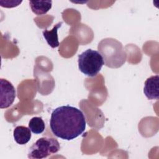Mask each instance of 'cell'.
<instances>
[{"label": "cell", "instance_id": "cell-1", "mask_svg": "<svg viewBox=\"0 0 159 159\" xmlns=\"http://www.w3.org/2000/svg\"><path fill=\"white\" fill-rule=\"evenodd\" d=\"M86 118L79 109L66 105L57 107L51 114L50 127L52 133L63 140H71L86 129Z\"/></svg>", "mask_w": 159, "mask_h": 159}, {"label": "cell", "instance_id": "cell-2", "mask_svg": "<svg viewBox=\"0 0 159 159\" xmlns=\"http://www.w3.org/2000/svg\"><path fill=\"white\" fill-rule=\"evenodd\" d=\"M98 48L107 66L118 68L125 61L126 54L122 45L116 39L107 38L102 40Z\"/></svg>", "mask_w": 159, "mask_h": 159}, {"label": "cell", "instance_id": "cell-3", "mask_svg": "<svg viewBox=\"0 0 159 159\" xmlns=\"http://www.w3.org/2000/svg\"><path fill=\"white\" fill-rule=\"evenodd\" d=\"M78 63L80 71L89 77L96 76L105 64L102 55L92 49H87L80 54Z\"/></svg>", "mask_w": 159, "mask_h": 159}, {"label": "cell", "instance_id": "cell-4", "mask_svg": "<svg viewBox=\"0 0 159 159\" xmlns=\"http://www.w3.org/2000/svg\"><path fill=\"white\" fill-rule=\"evenodd\" d=\"M60 149L58 140L52 137H43L39 139L29 148L28 158L42 159L57 153Z\"/></svg>", "mask_w": 159, "mask_h": 159}, {"label": "cell", "instance_id": "cell-5", "mask_svg": "<svg viewBox=\"0 0 159 159\" xmlns=\"http://www.w3.org/2000/svg\"><path fill=\"white\" fill-rule=\"evenodd\" d=\"M0 108L9 107L16 98V89L11 82L6 79H0Z\"/></svg>", "mask_w": 159, "mask_h": 159}, {"label": "cell", "instance_id": "cell-6", "mask_svg": "<svg viewBox=\"0 0 159 159\" xmlns=\"http://www.w3.org/2000/svg\"><path fill=\"white\" fill-rule=\"evenodd\" d=\"M143 93L150 100L159 99V76L158 75L152 76L146 80Z\"/></svg>", "mask_w": 159, "mask_h": 159}, {"label": "cell", "instance_id": "cell-7", "mask_svg": "<svg viewBox=\"0 0 159 159\" xmlns=\"http://www.w3.org/2000/svg\"><path fill=\"white\" fill-rule=\"evenodd\" d=\"M31 130L29 128L19 125L15 127L13 131L14 139L19 145L26 144L31 138Z\"/></svg>", "mask_w": 159, "mask_h": 159}, {"label": "cell", "instance_id": "cell-8", "mask_svg": "<svg viewBox=\"0 0 159 159\" xmlns=\"http://www.w3.org/2000/svg\"><path fill=\"white\" fill-rule=\"evenodd\" d=\"M62 22H60L55 24L53 29L50 30H45L42 32L43 35L46 40L47 43L52 47V48H56L59 46L60 43L58 42V34L57 31L58 29L61 26Z\"/></svg>", "mask_w": 159, "mask_h": 159}, {"label": "cell", "instance_id": "cell-9", "mask_svg": "<svg viewBox=\"0 0 159 159\" xmlns=\"http://www.w3.org/2000/svg\"><path fill=\"white\" fill-rule=\"evenodd\" d=\"M29 4L34 13L37 15L46 14L52 7V1H30Z\"/></svg>", "mask_w": 159, "mask_h": 159}, {"label": "cell", "instance_id": "cell-10", "mask_svg": "<svg viewBox=\"0 0 159 159\" xmlns=\"http://www.w3.org/2000/svg\"><path fill=\"white\" fill-rule=\"evenodd\" d=\"M29 128L32 133L35 134H40L44 131L45 125L42 117H34L29 122Z\"/></svg>", "mask_w": 159, "mask_h": 159}]
</instances>
